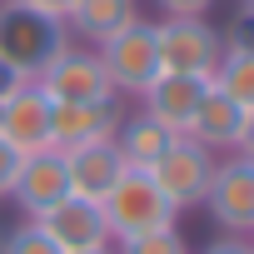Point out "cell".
I'll list each match as a JSON object with an SVG mask.
<instances>
[{
	"mask_svg": "<svg viewBox=\"0 0 254 254\" xmlns=\"http://www.w3.org/2000/svg\"><path fill=\"white\" fill-rule=\"evenodd\" d=\"M239 130H244V110L224 95V90H204L194 120H190V140H199L204 150H234L239 145Z\"/></svg>",
	"mask_w": 254,
	"mask_h": 254,
	"instance_id": "5bb4252c",
	"label": "cell"
},
{
	"mask_svg": "<svg viewBox=\"0 0 254 254\" xmlns=\"http://www.w3.org/2000/svg\"><path fill=\"white\" fill-rule=\"evenodd\" d=\"M150 175L175 209H194V204H204V190H209V175H214V150H204L190 135H175L165 145V155L150 165Z\"/></svg>",
	"mask_w": 254,
	"mask_h": 254,
	"instance_id": "8992f818",
	"label": "cell"
},
{
	"mask_svg": "<svg viewBox=\"0 0 254 254\" xmlns=\"http://www.w3.org/2000/svg\"><path fill=\"white\" fill-rule=\"evenodd\" d=\"M100 209H105V224H110V239L115 244L120 239H135L145 229H165V224L180 219V209L165 199V190L155 185V175L150 170H130V165H125V175L105 190Z\"/></svg>",
	"mask_w": 254,
	"mask_h": 254,
	"instance_id": "6da1fadb",
	"label": "cell"
},
{
	"mask_svg": "<svg viewBox=\"0 0 254 254\" xmlns=\"http://www.w3.org/2000/svg\"><path fill=\"white\" fill-rule=\"evenodd\" d=\"M115 254H190V244H185V234L175 224H165V229H145L135 239H120Z\"/></svg>",
	"mask_w": 254,
	"mask_h": 254,
	"instance_id": "ac0fdd59",
	"label": "cell"
},
{
	"mask_svg": "<svg viewBox=\"0 0 254 254\" xmlns=\"http://www.w3.org/2000/svg\"><path fill=\"white\" fill-rule=\"evenodd\" d=\"M204 209L224 234H254V160H244V155L214 160Z\"/></svg>",
	"mask_w": 254,
	"mask_h": 254,
	"instance_id": "52a82bcc",
	"label": "cell"
},
{
	"mask_svg": "<svg viewBox=\"0 0 254 254\" xmlns=\"http://www.w3.org/2000/svg\"><path fill=\"white\" fill-rule=\"evenodd\" d=\"M244 5H249V15H254V0H244Z\"/></svg>",
	"mask_w": 254,
	"mask_h": 254,
	"instance_id": "4316f807",
	"label": "cell"
},
{
	"mask_svg": "<svg viewBox=\"0 0 254 254\" xmlns=\"http://www.w3.org/2000/svg\"><path fill=\"white\" fill-rule=\"evenodd\" d=\"M65 45H70L65 20H50V15L20 5V0H5V5H0V60L15 65L25 80H35Z\"/></svg>",
	"mask_w": 254,
	"mask_h": 254,
	"instance_id": "7a4b0ae2",
	"label": "cell"
},
{
	"mask_svg": "<svg viewBox=\"0 0 254 254\" xmlns=\"http://www.w3.org/2000/svg\"><path fill=\"white\" fill-rule=\"evenodd\" d=\"M170 140H175V130H165V125H160L155 115H145V110L125 115L120 130H115V145H120V155H125L130 170H150V165L165 155Z\"/></svg>",
	"mask_w": 254,
	"mask_h": 254,
	"instance_id": "2e32d148",
	"label": "cell"
},
{
	"mask_svg": "<svg viewBox=\"0 0 254 254\" xmlns=\"http://www.w3.org/2000/svg\"><path fill=\"white\" fill-rule=\"evenodd\" d=\"M50 110H55V100L35 80H25L5 105H0V140L10 150H20V155L50 150Z\"/></svg>",
	"mask_w": 254,
	"mask_h": 254,
	"instance_id": "9c48e42d",
	"label": "cell"
},
{
	"mask_svg": "<svg viewBox=\"0 0 254 254\" xmlns=\"http://www.w3.org/2000/svg\"><path fill=\"white\" fill-rule=\"evenodd\" d=\"M155 5H160L165 15H204L214 0H155Z\"/></svg>",
	"mask_w": 254,
	"mask_h": 254,
	"instance_id": "7402d4cb",
	"label": "cell"
},
{
	"mask_svg": "<svg viewBox=\"0 0 254 254\" xmlns=\"http://www.w3.org/2000/svg\"><path fill=\"white\" fill-rule=\"evenodd\" d=\"M65 194H70V170H65V155H60V150H35V155H20V170H15L10 199L25 209V219L50 214Z\"/></svg>",
	"mask_w": 254,
	"mask_h": 254,
	"instance_id": "ba28073f",
	"label": "cell"
},
{
	"mask_svg": "<svg viewBox=\"0 0 254 254\" xmlns=\"http://www.w3.org/2000/svg\"><path fill=\"white\" fill-rule=\"evenodd\" d=\"M0 5H5V0H0Z\"/></svg>",
	"mask_w": 254,
	"mask_h": 254,
	"instance_id": "83f0119b",
	"label": "cell"
},
{
	"mask_svg": "<svg viewBox=\"0 0 254 254\" xmlns=\"http://www.w3.org/2000/svg\"><path fill=\"white\" fill-rule=\"evenodd\" d=\"M20 5H30V10H40V15H50V20H65L75 0H20Z\"/></svg>",
	"mask_w": 254,
	"mask_h": 254,
	"instance_id": "603a6c76",
	"label": "cell"
},
{
	"mask_svg": "<svg viewBox=\"0 0 254 254\" xmlns=\"http://www.w3.org/2000/svg\"><path fill=\"white\" fill-rule=\"evenodd\" d=\"M120 105L105 100V105H55L50 110V150H80V145H95V140H115L120 130Z\"/></svg>",
	"mask_w": 254,
	"mask_h": 254,
	"instance_id": "8fae6325",
	"label": "cell"
},
{
	"mask_svg": "<svg viewBox=\"0 0 254 254\" xmlns=\"http://www.w3.org/2000/svg\"><path fill=\"white\" fill-rule=\"evenodd\" d=\"M65 170H70V194L105 199V190L125 175V155H120L115 140H95V145L65 150Z\"/></svg>",
	"mask_w": 254,
	"mask_h": 254,
	"instance_id": "4fadbf2b",
	"label": "cell"
},
{
	"mask_svg": "<svg viewBox=\"0 0 254 254\" xmlns=\"http://www.w3.org/2000/svg\"><path fill=\"white\" fill-rule=\"evenodd\" d=\"M95 50H100V65H105L115 95H145L150 80L160 75V50H155V25L150 20L125 25L120 35H110Z\"/></svg>",
	"mask_w": 254,
	"mask_h": 254,
	"instance_id": "5b68a950",
	"label": "cell"
},
{
	"mask_svg": "<svg viewBox=\"0 0 254 254\" xmlns=\"http://www.w3.org/2000/svg\"><path fill=\"white\" fill-rule=\"evenodd\" d=\"M15 170H20V150H10L0 140V199H10V185H15Z\"/></svg>",
	"mask_w": 254,
	"mask_h": 254,
	"instance_id": "ffe728a7",
	"label": "cell"
},
{
	"mask_svg": "<svg viewBox=\"0 0 254 254\" xmlns=\"http://www.w3.org/2000/svg\"><path fill=\"white\" fill-rule=\"evenodd\" d=\"M155 50H160V70L209 80L224 60V35L204 15H165L155 25Z\"/></svg>",
	"mask_w": 254,
	"mask_h": 254,
	"instance_id": "3957f363",
	"label": "cell"
},
{
	"mask_svg": "<svg viewBox=\"0 0 254 254\" xmlns=\"http://www.w3.org/2000/svg\"><path fill=\"white\" fill-rule=\"evenodd\" d=\"M204 90H209V80H199V75H170V70H160L140 100H145V115H155L165 130L190 135V120H194Z\"/></svg>",
	"mask_w": 254,
	"mask_h": 254,
	"instance_id": "7c38bea8",
	"label": "cell"
},
{
	"mask_svg": "<svg viewBox=\"0 0 254 254\" xmlns=\"http://www.w3.org/2000/svg\"><path fill=\"white\" fill-rule=\"evenodd\" d=\"M209 85L224 90L239 110H254V45H224V60L209 75Z\"/></svg>",
	"mask_w": 254,
	"mask_h": 254,
	"instance_id": "e0dca14e",
	"label": "cell"
},
{
	"mask_svg": "<svg viewBox=\"0 0 254 254\" xmlns=\"http://www.w3.org/2000/svg\"><path fill=\"white\" fill-rule=\"evenodd\" d=\"M20 85H25V75H20L15 65H5V60H0V105H5V100H10Z\"/></svg>",
	"mask_w": 254,
	"mask_h": 254,
	"instance_id": "cb8c5ba5",
	"label": "cell"
},
{
	"mask_svg": "<svg viewBox=\"0 0 254 254\" xmlns=\"http://www.w3.org/2000/svg\"><path fill=\"white\" fill-rule=\"evenodd\" d=\"M35 85L55 100V105H105L115 100V85L100 65V50H80V45H65L40 75Z\"/></svg>",
	"mask_w": 254,
	"mask_h": 254,
	"instance_id": "277c9868",
	"label": "cell"
},
{
	"mask_svg": "<svg viewBox=\"0 0 254 254\" xmlns=\"http://www.w3.org/2000/svg\"><path fill=\"white\" fill-rule=\"evenodd\" d=\"M204 254H254V239L249 234H219L204 244Z\"/></svg>",
	"mask_w": 254,
	"mask_h": 254,
	"instance_id": "44dd1931",
	"label": "cell"
},
{
	"mask_svg": "<svg viewBox=\"0 0 254 254\" xmlns=\"http://www.w3.org/2000/svg\"><path fill=\"white\" fill-rule=\"evenodd\" d=\"M0 254H65L35 219H25L20 229H10V234H0Z\"/></svg>",
	"mask_w": 254,
	"mask_h": 254,
	"instance_id": "d6986e66",
	"label": "cell"
},
{
	"mask_svg": "<svg viewBox=\"0 0 254 254\" xmlns=\"http://www.w3.org/2000/svg\"><path fill=\"white\" fill-rule=\"evenodd\" d=\"M135 20H140L135 0H75L70 15H65V25L80 40H90V45H105L110 35H120L125 25H135Z\"/></svg>",
	"mask_w": 254,
	"mask_h": 254,
	"instance_id": "9a60e30c",
	"label": "cell"
},
{
	"mask_svg": "<svg viewBox=\"0 0 254 254\" xmlns=\"http://www.w3.org/2000/svg\"><path fill=\"white\" fill-rule=\"evenodd\" d=\"M75 254H115V244H100V249H75Z\"/></svg>",
	"mask_w": 254,
	"mask_h": 254,
	"instance_id": "484cf974",
	"label": "cell"
},
{
	"mask_svg": "<svg viewBox=\"0 0 254 254\" xmlns=\"http://www.w3.org/2000/svg\"><path fill=\"white\" fill-rule=\"evenodd\" d=\"M65 254H75V249H100V244H115L110 239V224H105V209H100V199H85V194H65L50 214H40L35 219Z\"/></svg>",
	"mask_w": 254,
	"mask_h": 254,
	"instance_id": "30bf717a",
	"label": "cell"
},
{
	"mask_svg": "<svg viewBox=\"0 0 254 254\" xmlns=\"http://www.w3.org/2000/svg\"><path fill=\"white\" fill-rule=\"evenodd\" d=\"M234 155L254 160V110H244V130H239V145H234Z\"/></svg>",
	"mask_w": 254,
	"mask_h": 254,
	"instance_id": "d4e9b609",
	"label": "cell"
}]
</instances>
